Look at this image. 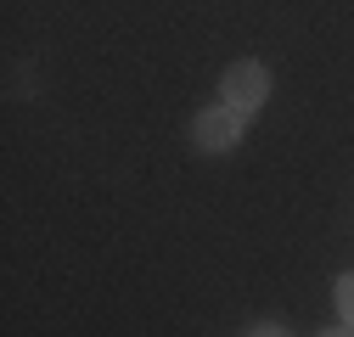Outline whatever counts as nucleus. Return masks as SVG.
Masks as SVG:
<instances>
[{
    "label": "nucleus",
    "mask_w": 354,
    "mask_h": 337,
    "mask_svg": "<svg viewBox=\"0 0 354 337\" xmlns=\"http://www.w3.org/2000/svg\"><path fill=\"white\" fill-rule=\"evenodd\" d=\"M332 298H337V309H343V326H354V270H348V276H337Z\"/></svg>",
    "instance_id": "7ed1b4c3"
},
{
    "label": "nucleus",
    "mask_w": 354,
    "mask_h": 337,
    "mask_svg": "<svg viewBox=\"0 0 354 337\" xmlns=\"http://www.w3.org/2000/svg\"><path fill=\"white\" fill-rule=\"evenodd\" d=\"M248 337H292V331H281V326H253Z\"/></svg>",
    "instance_id": "20e7f679"
},
{
    "label": "nucleus",
    "mask_w": 354,
    "mask_h": 337,
    "mask_svg": "<svg viewBox=\"0 0 354 337\" xmlns=\"http://www.w3.org/2000/svg\"><path fill=\"white\" fill-rule=\"evenodd\" d=\"M321 337H354V326H332V331H321Z\"/></svg>",
    "instance_id": "39448f33"
},
{
    "label": "nucleus",
    "mask_w": 354,
    "mask_h": 337,
    "mask_svg": "<svg viewBox=\"0 0 354 337\" xmlns=\"http://www.w3.org/2000/svg\"><path fill=\"white\" fill-rule=\"evenodd\" d=\"M192 141L203 152H231L242 141V113L236 107H203L197 124H192Z\"/></svg>",
    "instance_id": "f03ea898"
},
{
    "label": "nucleus",
    "mask_w": 354,
    "mask_h": 337,
    "mask_svg": "<svg viewBox=\"0 0 354 337\" xmlns=\"http://www.w3.org/2000/svg\"><path fill=\"white\" fill-rule=\"evenodd\" d=\"M219 96H225V107H236V113H259L264 96H270V68L264 62H231L225 79H219Z\"/></svg>",
    "instance_id": "f257e3e1"
}]
</instances>
